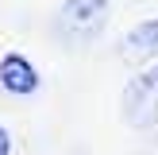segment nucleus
Listing matches in <instances>:
<instances>
[{
  "mask_svg": "<svg viewBox=\"0 0 158 155\" xmlns=\"http://www.w3.org/2000/svg\"><path fill=\"white\" fill-rule=\"evenodd\" d=\"M108 12H112V0H66L54 20V39L66 46H85L100 35Z\"/></svg>",
  "mask_w": 158,
  "mask_h": 155,
  "instance_id": "obj_1",
  "label": "nucleus"
},
{
  "mask_svg": "<svg viewBox=\"0 0 158 155\" xmlns=\"http://www.w3.org/2000/svg\"><path fill=\"white\" fill-rule=\"evenodd\" d=\"M123 113H127V120L135 124V128L158 124V66L143 70V74L127 85V93H123Z\"/></svg>",
  "mask_w": 158,
  "mask_h": 155,
  "instance_id": "obj_2",
  "label": "nucleus"
},
{
  "mask_svg": "<svg viewBox=\"0 0 158 155\" xmlns=\"http://www.w3.org/2000/svg\"><path fill=\"white\" fill-rule=\"evenodd\" d=\"M0 89L12 97H35L39 93V70L19 51H8L0 58Z\"/></svg>",
  "mask_w": 158,
  "mask_h": 155,
  "instance_id": "obj_3",
  "label": "nucleus"
},
{
  "mask_svg": "<svg viewBox=\"0 0 158 155\" xmlns=\"http://www.w3.org/2000/svg\"><path fill=\"white\" fill-rule=\"evenodd\" d=\"M120 51L139 54V58L154 54V51H158V20H151V23H139V27H135V31H131V35L120 43Z\"/></svg>",
  "mask_w": 158,
  "mask_h": 155,
  "instance_id": "obj_4",
  "label": "nucleus"
},
{
  "mask_svg": "<svg viewBox=\"0 0 158 155\" xmlns=\"http://www.w3.org/2000/svg\"><path fill=\"white\" fill-rule=\"evenodd\" d=\"M0 155H12V132L0 124Z\"/></svg>",
  "mask_w": 158,
  "mask_h": 155,
  "instance_id": "obj_5",
  "label": "nucleus"
}]
</instances>
